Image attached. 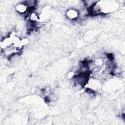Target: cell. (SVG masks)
<instances>
[{
  "mask_svg": "<svg viewBox=\"0 0 125 125\" xmlns=\"http://www.w3.org/2000/svg\"><path fill=\"white\" fill-rule=\"evenodd\" d=\"M28 5L24 1L22 3L18 4L16 6V10L20 14H22L27 13V12L29 11Z\"/></svg>",
  "mask_w": 125,
  "mask_h": 125,
  "instance_id": "6da1fadb",
  "label": "cell"
},
{
  "mask_svg": "<svg viewBox=\"0 0 125 125\" xmlns=\"http://www.w3.org/2000/svg\"><path fill=\"white\" fill-rule=\"evenodd\" d=\"M79 15V12L78 10L75 9H70L67 11L66 12V17L72 20H76L78 18Z\"/></svg>",
  "mask_w": 125,
  "mask_h": 125,
  "instance_id": "7a4b0ae2",
  "label": "cell"
},
{
  "mask_svg": "<svg viewBox=\"0 0 125 125\" xmlns=\"http://www.w3.org/2000/svg\"><path fill=\"white\" fill-rule=\"evenodd\" d=\"M29 19L31 22H35L39 21V16L36 12L32 11L30 14Z\"/></svg>",
  "mask_w": 125,
  "mask_h": 125,
  "instance_id": "3957f363",
  "label": "cell"
}]
</instances>
